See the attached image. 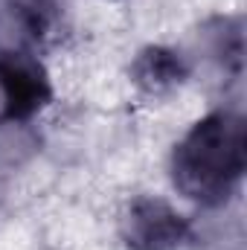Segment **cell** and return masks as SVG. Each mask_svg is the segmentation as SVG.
<instances>
[{
    "instance_id": "6da1fadb",
    "label": "cell",
    "mask_w": 247,
    "mask_h": 250,
    "mask_svg": "<svg viewBox=\"0 0 247 250\" xmlns=\"http://www.w3.org/2000/svg\"><path fill=\"white\" fill-rule=\"evenodd\" d=\"M247 128L233 111H215L204 117L172 157L175 187L186 198L206 207L224 204L245 175Z\"/></svg>"
},
{
    "instance_id": "7a4b0ae2",
    "label": "cell",
    "mask_w": 247,
    "mask_h": 250,
    "mask_svg": "<svg viewBox=\"0 0 247 250\" xmlns=\"http://www.w3.org/2000/svg\"><path fill=\"white\" fill-rule=\"evenodd\" d=\"M53 96L44 64L26 50L0 53V123H21Z\"/></svg>"
},
{
    "instance_id": "3957f363",
    "label": "cell",
    "mask_w": 247,
    "mask_h": 250,
    "mask_svg": "<svg viewBox=\"0 0 247 250\" xmlns=\"http://www.w3.org/2000/svg\"><path fill=\"white\" fill-rule=\"evenodd\" d=\"M186 236V218L157 198L134 201L123 218V239L131 250H175Z\"/></svg>"
},
{
    "instance_id": "277c9868",
    "label": "cell",
    "mask_w": 247,
    "mask_h": 250,
    "mask_svg": "<svg viewBox=\"0 0 247 250\" xmlns=\"http://www.w3.org/2000/svg\"><path fill=\"white\" fill-rule=\"evenodd\" d=\"M134 82L148 93H163L186 79V64L166 47H148L131 67Z\"/></svg>"
},
{
    "instance_id": "5b68a950",
    "label": "cell",
    "mask_w": 247,
    "mask_h": 250,
    "mask_svg": "<svg viewBox=\"0 0 247 250\" xmlns=\"http://www.w3.org/2000/svg\"><path fill=\"white\" fill-rule=\"evenodd\" d=\"M215 32H209L212 38V56L221 62L224 70L239 73L242 70V59H245V35H242V23L239 21H212Z\"/></svg>"
}]
</instances>
